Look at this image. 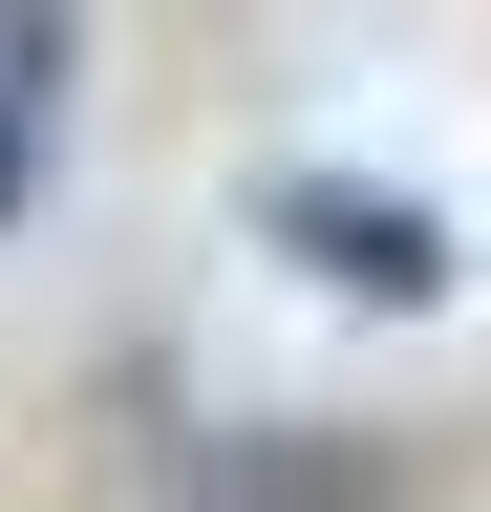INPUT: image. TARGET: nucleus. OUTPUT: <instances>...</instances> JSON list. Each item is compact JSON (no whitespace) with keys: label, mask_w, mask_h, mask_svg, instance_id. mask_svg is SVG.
Listing matches in <instances>:
<instances>
[{"label":"nucleus","mask_w":491,"mask_h":512,"mask_svg":"<svg viewBox=\"0 0 491 512\" xmlns=\"http://www.w3.org/2000/svg\"><path fill=\"white\" fill-rule=\"evenodd\" d=\"M150 512H385V470L342 427H193L150 470Z\"/></svg>","instance_id":"f03ea898"},{"label":"nucleus","mask_w":491,"mask_h":512,"mask_svg":"<svg viewBox=\"0 0 491 512\" xmlns=\"http://www.w3.org/2000/svg\"><path fill=\"white\" fill-rule=\"evenodd\" d=\"M257 235L299 256V278L385 299V320H406V299H449V235H427L406 192H342V171H278V192H257Z\"/></svg>","instance_id":"f257e3e1"},{"label":"nucleus","mask_w":491,"mask_h":512,"mask_svg":"<svg viewBox=\"0 0 491 512\" xmlns=\"http://www.w3.org/2000/svg\"><path fill=\"white\" fill-rule=\"evenodd\" d=\"M65 43H86V0H0V86H43V107H65Z\"/></svg>","instance_id":"7ed1b4c3"}]
</instances>
